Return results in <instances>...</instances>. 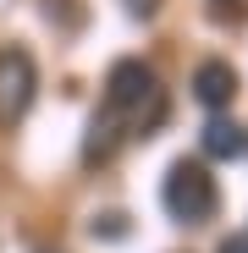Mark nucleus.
Wrapping results in <instances>:
<instances>
[{
	"instance_id": "7",
	"label": "nucleus",
	"mask_w": 248,
	"mask_h": 253,
	"mask_svg": "<svg viewBox=\"0 0 248 253\" xmlns=\"http://www.w3.org/2000/svg\"><path fill=\"white\" fill-rule=\"evenodd\" d=\"M127 11H133V17H154V11H160V0H127Z\"/></svg>"
},
{
	"instance_id": "5",
	"label": "nucleus",
	"mask_w": 248,
	"mask_h": 253,
	"mask_svg": "<svg viewBox=\"0 0 248 253\" xmlns=\"http://www.w3.org/2000/svg\"><path fill=\"white\" fill-rule=\"evenodd\" d=\"M198 143H204V154H210V160H237V154L248 149V132H243V126H232V121H210Z\"/></svg>"
},
{
	"instance_id": "4",
	"label": "nucleus",
	"mask_w": 248,
	"mask_h": 253,
	"mask_svg": "<svg viewBox=\"0 0 248 253\" xmlns=\"http://www.w3.org/2000/svg\"><path fill=\"white\" fill-rule=\"evenodd\" d=\"M232 94H237L232 61H198V72H193V99L210 105V110H221V105H232Z\"/></svg>"
},
{
	"instance_id": "1",
	"label": "nucleus",
	"mask_w": 248,
	"mask_h": 253,
	"mask_svg": "<svg viewBox=\"0 0 248 253\" xmlns=\"http://www.w3.org/2000/svg\"><path fill=\"white\" fill-rule=\"evenodd\" d=\"M105 116L121 121V132H154L165 121V88L144 61H116L105 72Z\"/></svg>"
},
{
	"instance_id": "8",
	"label": "nucleus",
	"mask_w": 248,
	"mask_h": 253,
	"mask_svg": "<svg viewBox=\"0 0 248 253\" xmlns=\"http://www.w3.org/2000/svg\"><path fill=\"white\" fill-rule=\"evenodd\" d=\"M221 253H248V237H232V242H226Z\"/></svg>"
},
{
	"instance_id": "3",
	"label": "nucleus",
	"mask_w": 248,
	"mask_h": 253,
	"mask_svg": "<svg viewBox=\"0 0 248 253\" xmlns=\"http://www.w3.org/2000/svg\"><path fill=\"white\" fill-rule=\"evenodd\" d=\"M39 88V66L28 50H0V121H17L33 105Z\"/></svg>"
},
{
	"instance_id": "6",
	"label": "nucleus",
	"mask_w": 248,
	"mask_h": 253,
	"mask_svg": "<svg viewBox=\"0 0 248 253\" xmlns=\"http://www.w3.org/2000/svg\"><path fill=\"white\" fill-rule=\"evenodd\" d=\"M116 138H121V121H116V116H94L83 154H89V160H110V154H116Z\"/></svg>"
},
{
	"instance_id": "2",
	"label": "nucleus",
	"mask_w": 248,
	"mask_h": 253,
	"mask_svg": "<svg viewBox=\"0 0 248 253\" xmlns=\"http://www.w3.org/2000/svg\"><path fill=\"white\" fill-rule=\"evenodd\" d=\"M160 198H165V209H171V220H182V226H204V220L215 215V204H221L215 176L204 171L198 160H177L171 171H165Z\"/></svg>"
}]
</instances>
